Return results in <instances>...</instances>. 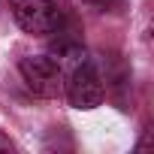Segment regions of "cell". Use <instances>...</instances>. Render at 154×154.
I'll return each instance as SVG.
<instances>
[{"label":"cell","instance_id":"6da1fadb","mask_svg":"<svg viewBox=\"0 0 154 154\" xmlns=\"http://www.w3.org/2000/svg\"><path fill=\"white\" fill-rule=\"evenodd\" d=\"M9 9H12L15 24L33 36L54 33L63 24V12L54 0H9Z\"/></svg>","mask_w":154,"mask_h":154},{"label":"cell","instance_id":"7a4b0ae2","mask_svg":"<svg viewBox=\"0 0 154 154\" xmlns=\"http://www.w3.org/2000/svg\"><path fill=\"white\" fill-rule=\"evenodd\" d=\"M18 72L24 85L36 94V97H57L63 91V69L57 66L54 57L48 54H33V57H21L18 60Z\"/></svg>","mask_w":154,"mask_h":154},{"label":"cell","instance_id":"3957f363","mask_svg":"<svg viewBox=\"0 0 154 154\" xmlns=\"http://www.w3.org/2000/svg\"><path fill=\"white\" fill-rule=\"evenodd\" d=\"M66 97L72 103V109H97L103 103V79L91 60L75 63L66 82Z\"/></svg>","mask_w":154,"mask_h":154},{"label":"cell","instance_id":"277c9868","mask_svg":"<svg viewBox=\"0 0 154 154\" xmlns=\"http://www.w3.org/2000/svg\"><path fill=\"white\" fill-rule=\"evenodd\" d=\"M48 54L57 60V66L63 69V63H82V60H88V54H85V48H82V42H75V39H66V36H57L54 42H51V48H48Z\"/></svg>","mask_w":154,"mask_h":154},{"label":"cell","instance_id":"5b68a950","mask_svg":"<svg viewBox=\"0 0 154 154\" xmlns=\"http://www.w3.org/2000/svg\"><path fill=\"white\" fill-rule=\"evenodd\" d=\"M82 3L91 9H100V12H112V9H121L124 0H82Z\"/></svg>","mask_w":154,"mask_h":154},{"label":"cell","instance_id":"8992f818","mask_svg":"<svg viewBox=\"0 0 154 154\" xmlns=\"http://www.w3.org/2000/svg\"><path fill=\"white\" fill-rule=\"evenodd\" d=\"M0 151H12V142H9L3 133H0Z\"/></svg>","mask_w":154,"mask_h":154}]
</instances>
